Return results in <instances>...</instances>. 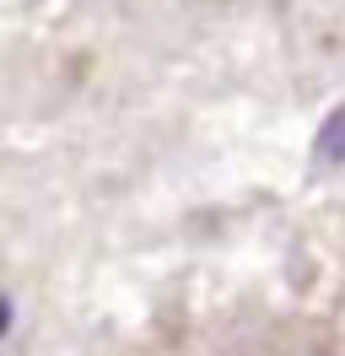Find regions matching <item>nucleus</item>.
Instances as JSON below:
<instances>
[{"instance_id": "f257e3e1", "label": "nucleus", "mask_w": 345, "mask_h": 356, "mask_svg": "<svg viewBox=\"0 0 345 356\" xmlns=\"http://www.w3.org/2000/svg\"><path fill=\"white\" fill-rule=\"evenodd\" d=\"M319 162H345V108H335V113H329V124H323Z\"/></svg>"}]
</instances>
